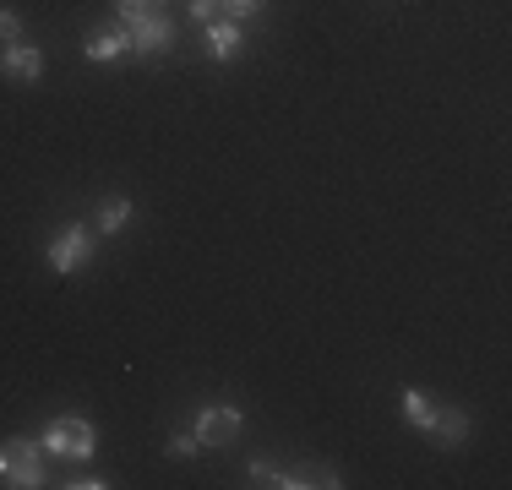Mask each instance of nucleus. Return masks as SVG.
Segmentation results:
<instances>
[{"instance_id": "nucleus-5", "label": "nucleus", "mask_w": 512, "mask_h": 490, "mask_svg": "<svg viewBox=\"0 0 512 490\" xmlns=\"http://www.w3.org/2000/svg\"><path fill=\"white\" fill-rule=\"evenodd\" d=\"M197 441L202 447H235L240 431H246V414L240 409H229V403H207V409H197Z\"/></svg>"}, {"instance_id": "nucleus-18", "label": "nucleus", "mask_w": 512, "mask_h": 490, "mask_svg": "<svg viewBox=\"0 0 512 490\" xmlns=\"http://www.w3.org/2000/svg\"><path fill=\"white\" fill-rule=\"evenodd\" d=\"M186 11H191V22H213L218 17V0H186Z\"/></svg>"}, {"instance_id": "nucleus-9", "label": "nucleus", "mask_w": 512, "mask_h": 490, "mask_svg": "<svg viewBox=\"0 0 512 490\" xmlns=\"http://www.w3.org/2000/svg\"><path fill=\"white\" fill-rule=\"evenodd\" d=\"M240 49H246V28H240V22H224V17L202 22V55L207 60L229 66V60H240Z\"/></svg>"}, {"instance_id": "nucleus-8", "label": "nucleus", "mask_w": 512, "mask_h": 490, "mask_svg": "<svg viewBox=\"0 0 512 490\" xmlns=\"http://www.w3.org/2000/svg\"><path fill=\"white\" fill-rule=\"evenodd\" d=\"M425 441L442 452H458L463 441H469V409H458V403H436L431 425H425Z\"/></svg>"}, {"instance_id": "nucleus-15", "label": "nucleus", "mask_w": 512, "mask_h": 490, "mask_svg": "<svg viewBox=\"0 0 512 490\" xmlns=\"http://www.w3.org/2000/svg\"><path fill=\"white\" fill-rule=\"evenodd\" d=\"M284 480V463L273 458H251V485H278Z\"/></svg>"}, {"instance_id": "nucleus-6", "label": "nucleus", "mask_w": 512, "mask_h": 490, "mask_svg": "<svg viewBox=\"0 0 512 490\" xmlns=\"http://www.w3.org/2000/svg\"><path fill=\"white\" fill-rule=\"evenodd\" d=\"M82 55L93 60V66H115V60L131 55V33L126 22H99V28L82 33Z\"/></svg>"}, {"instance_id": "nucleus-4", "label": "nucleus", "mask_w": 512, "mask_h": 490, "mask_svg": "<svg viewBox=\"0 0 512 490\" xmlns=\"http://www.w3.org/2000/svg\"><path fill=\"white\" fill-rule=\"evenodd\" d=\"M6 485L11 490H39L44 485V441L39 436H17L6 441Z\"/></svg>"}, {"instance_id": "nucleus-17", "label": "nucleus", "mask_w": 512, "mask_h": 490, "mask_svg": "<svg viewBox=\"0 0 512 490\" xmlns=\"http://www.w3.org/2000/svg\"><path fill=\"white\" fill-rule=\"evenodd\" d=\"M60 485H66V490H104L109 480H104V474H71V480H60Z\"/></svg>"}, {"instance_id": "nucleus-1", "label": "nucleus", "mask_w": 512, "mask_h": 490, "mask_svg": "<svg viewBox=\"0 0 512 490\" xmlns=\"http://www.w3.org/2000/svg\"><path fill=\"white\" fill-rule=\"evenodd\" d=\"M44 452L50 458H71V463H88L93 447H99V425L88 420V414H55L50 425H44Z\"/></svg>"}, {"instance_id": "nucleus-10", "label": "nucleus", "mask_w": 512, "mask_h": 490, "mask_svg": "<svg viewBox=\"0 0 512 490\" xmlns=\"http://www.w3.org/2000/svg\"><path fill=\"white\" fill-rule=\"evenodd\" d=\"M284 490H338L344 485V474L333 469V463H295V469H284Z\"/></svg>"}, {"instance_id": "nucleus-20", "label": "nucleus", "mask_w": 512, "mask_h": 490, "mask_svg": "<svg viewBox=\"0 0 512 490\" xmlns=\"http://www.w3.org/2000/svg\"><path fill=\"white\" fill-rule=\"evenodd\" d=\"M6 463H11V458H6V447H0V480H6Z\"/></svg>"}, {"instance_id": "nucleus-7", "label": "nucleus", "mask_w": 512, "mask_h": 490, "mask_svg": "<svg viewBox=\"0 0 512 490\" xmlns=\"http://www.w3.org/2000/svg\"><path fill=\"white\" fill-rule=\"evenodd\" d=\"M0 77L17 82V88H28V82L44 77V49L17 39V44H0Z\"/></svg>"}, {"instance_id": "nucleus-13", "label": "nucleus", "mask_w": 512, "mask_h": 490, "mask_svg": "<svg viewBox=\"0 0 512 490\" xmlns=\"http://www.w3.org/2000/svg\"><path fill=\"white\" fill-rule=\"evenodd\" d=\"M202 452V441H197V431H175L164 441V458H175V463H191Z\"/></svg>"}, {"instance_id": "nucleus-3", "label": "nucleus", "mask_w": 512, "mask_h": 490, "mask_svg": "<svg viewBox=\"0 0 512 490\" xmlns=\"http://www.w3.org/2000/svg\"><path fill=\"white\" fill-rule=\"evenodd\" d=\"M93 240H99V235H93L88 224H66L50 245H44V262H50V273H60V278H66V273H82V267L93 262Z\"/></svg>"}, {"instance_id": "nucleus-16", "label": "nucleus", "mask_w": 512, "mask_h": 490, "mask_svg": "<svg viewBox=\"0 0 512 490\" xmlns=\"http://www.w3.org/2000/svg\"><path fill=\"white\" fill-rule=\"evenodd\" d=\"M17 39H22V11L0 6V44H17Z\"/></svg>"}, {"instance_id": "nucleus-11", "label": "nucleus", "mask_w": 512, "mask_h": 490, "mask_svg": "<svg viewBox=\"0 0 512 490\" xmlns=\"http://www.w3.org/2000/svg\"><path fill=\"white\" fill-rule=\"evenodd\" d=\"M137 218V207H131V196H104L99 213H93V235H120V229Z\"/></svg>"}, {"instance_id": "nucleus-2", "label": "nucleus", "mask_w": 512, "mask_h": 490, "mask_svg": "<svg viewBox=\"0 0 512 490\" xmlns=\"http://www.w3.org/2000/svg\"><path fill=\"white\" fill-rule=\"evenodd\" d=\"M131 33V60H158L175 49V17L169 11H137V17H120Z\"/></svg>"}, {"instance_id": "nucleus-14", "label": "nucleus", "mask_w": 512, "mask_h": 490, "mask_svg": "<svg viewBox=\"0 0 512 490\" xmlns=\"http://www.w3.org/2000/svg\"><path fill=\"white\" fill-rule=\"evenodd\" d=\"M262 11H267V0H218V17L224 22H251Z\"/></svg>"}, {"instance_id": "nucleus-12", "label": "nucleus", "mask_w": 512, "mask_h": 490, "mask_svg": "<svg viewBox=\"0 0 512 490\" xmlns=\"http://www.w3.org/2000/svg\"><path fill=\"white\" fill-rule=\"evenodd\" d=\"M431 414H436L431 392H425V387H404V420L414 425V431H425V425H431Z\"/></svg>"}, {"instance_id": "nucleus-19", "label": "nucleus", "mask_w": 512, "mask_h": 490, "mask_svg": "<svg viewBox=\"0 0 512 490\" xmlns=\"http://www.w3.org/2000/svg\"><path fill=\"white\" fill-rule=\"evenodd\" d=\"M120 17H137V11H164V0H115Z\"/></svg>"}]
</instances>
